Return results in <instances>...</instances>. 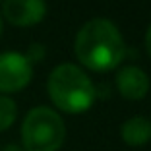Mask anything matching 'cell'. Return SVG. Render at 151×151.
<instances>
[{
    "label": "cell",
    "mask_w": 151,
    "mask_h": 151,
    "mask_svg": "<svg viewBox=\"0 0 151 151\" xmlns=\"http://www.w3.org/2000/svg\"><path fill=\"white\" fill-rule=\"evenodd\" d=\"M81 66L93 72H111L126 56V43L120 29L107 18H93L80 27L74 41Z\"/></svg>",
    "instance_id": "6da1fadb"
},
{
    "label": "cell",
    "mask_w": 151,
    "mask_h": 151,
    "mask_svg": "<svg viewBox=\"0 0 151 151\" xmlns=\"http://www.w3.org/2000/svg\"><path fill=\"white\" fill-rule=\"evenodd\" d=\"M47 91L52 105L68 114H81L93 107L97 91L85 70L72 62L58 64L49 74Z\"/></svg>",
    "instance_id": "7a4b0ae2"
},
{
    "label": "cell",
    "mask_w": 151,
    "mask_h": 151,
    "mask_svg": "<svg viewBox=\"0 0 151 151\" xmlns=\"http://www.w3.org/2000/svg\"><path fill=\"white\" fill-rule=\"evenodd\" d=\"M66 139V124L54 109L39 105L22 122V145L25 151H58Z\"/></svg>",
    "instance_id": "3957f363"
},
{
    "label": "cell",
    "mask_w": 151,
    "mask_h": 151,
    "mask_svg": "<svg viewBox=\"0 0 151 151\" xmlns=\"http://www.w3.org/2000/svg\"><path fill=\"white\" fill-rule=\"evenodd\" d=\"M33 80V64L16 50L0 52V95H12L25 89Z\"/></svg>",
    "instance_id": "277c9868"
},
{
    "label": "cell",
    "mask_w": 151,
    "mask_h": 151,
    "mask_svg": "<svg viewBox=\"0 0 151 151\" xmlns=\"http://www.w3.org/2000/svg\"><path fill=\"white\" fill-rule=\"evenodd\" d=\"M47 16V0H2V19L16 27H33Z\"/></svg>",
    "instance_id": "5b68a950"
},
{
    "label": "cell",
    "mask_w": 151,
    "mask_h": 151,
    "mask_svg": "<svg viewBox=\"0 0 151 151\" xmlns=\"http://www.w3.org/2000/svg\"><path fill=\"white\" fill-rule=\"evenodd\" d=\"M116 89L128 101H139L149 91V76L138 66H122L116 72Z\"/></svg>",
    "instance_id": "8992f818"
},
{
    "label": "cell",
    "mask_w": 151,
    "mask_h": 151,
    "mask_svg": "<svg viewBox=\"0 0 151 151\" xmlns=\"http://www.w3.org/2000/svg\"><path fill=\"white\" fill-rule=\"evenodd\" d=\"M120 136L122 142L130 147L145 145L151 139V120H147L145 116H132L122 124Z\"/></svg>",
    "instance_id": "52a82bcc"
},
{
    "label": "cell",
    "mask_w": 151,
    "mask_h": 151,
    "mask_svg": "<svg viewBox=\"0 0 151 151\" xmlns=\"http://www.w3.org/2000/svg\"><path fill=\"white\" fill-rule=\"evenodd\" d=\"M16 118H18L16 101L8 95H0V132H6L8 128H12Z\"/></svg>",
    "instance_id": "ba28073f"
},
{
    "label": "cell",
    "mask_w": 151,
    "mask_h": 151,
    "mask_svg": "<svg viewBox=\"0 0 151 151\" xmlns=\"http://www.w3.org/2000/svg\"><path fill=\"white\" fill-rule=\"evenodd\" d=\"M45 54H47V47H45V45L31 43L29 49H27V52H25V56H27V60H29L31 64H37V62H41V60L45 58Z\"/></svg>",
    "instance_id": "9c48e42d"
},
{
    "label": "cell",
    "mask_w": 151,
    "mask_h": 151,
    "mask_svg": "<svg viewBox=\"0 0 151 151\" xmlns=\"http://www.w3.org/2000/svg\"><path fill=\"white\" fill-rule=\"evenodd\" d=\"M0 151H25L22 143H8V145L0 147Z\"/></svg>",
    "instance_id": "30bf717a"
},
{
    "label": "cell",
    "mask_w": 151,
    "mask_h": 151,
    "mask_svg": "<svg viewBox=\"0 0 151 151\" xmlns=\"http://www.w3.org/2000/svg\"><path fill=\"white\" fill-rule=\"evenodd\" d=\"M145 49H147V54L151 56V25L147 27V31H145Z\"/></svg>",
    "instance_id": "8fae6325"
},
{
    "label": "cell",
    "mask_w": 151,
    "mask_h": 151,
    "mask_svg": "<svg viewBox=\"0 0 151 151\" xmlns=\"http://www.w3.org/2000/svg\"><path fill=\"white\" fill-rule=\"evenodd\" d=\"M2 29H4V19H2V14H0V35H2Z\"/></svg>",
    "instance_id": "7c38bea8"
},
{
    "label": "cell",
    "mask_w": 151,
    "mask_h": 151,
    "mask_svg": "<svg viewBox=\"0 0 151 151\" xmlns=\"http://www.w3.org/2000/svg\"><path fill=\"white\" fill-rule=\"evenodd\" d=\"M0 2H2V0H0Z\"/></svg>",
    "instance_id": "4fadbf2b"
}]
</instances>
